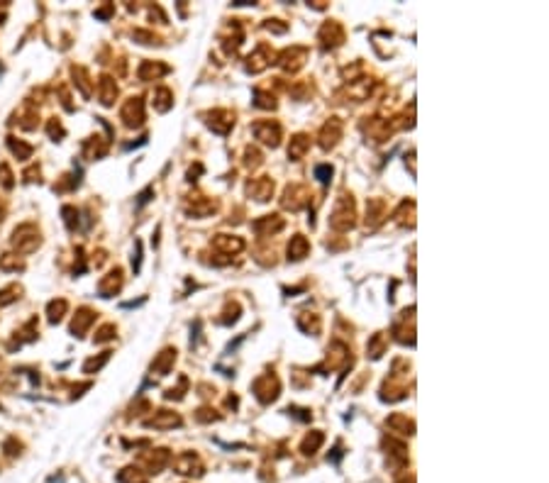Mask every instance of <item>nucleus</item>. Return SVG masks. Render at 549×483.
<instances>
[{
	"label": "nucleus",
	"mask_w": 549,
	"mask_h": 483,
	"mask_svg": "<svg viewBox=\"0 0 549 483\" xmlns=\"http://www.w3.org/2000/svg\"><path fill=\"white\" fill-rule=\"evenodd\" d=\"M315 173H318V178H320L322 183H327V181H330V176H332V169H327V166H318V169H315Z\"/></svg>",
	"instance_id": "obj_1"
}]
</instances>
